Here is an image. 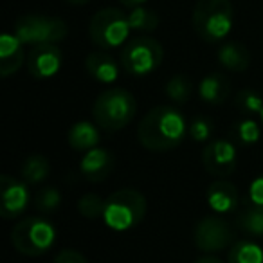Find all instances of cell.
Masks as SVG:
<instances>
[{"mask_svg":"<svg viewBox=\"0 0 263 263\" xmlns=\"http://www.w3.org/2000/svg\"><path fill=\"white\" fill-rule=\"evenodd\" d=\"M190 124L179 108L161 105L152 108L137 126V139L148 152L175 150L186 139Z\"/></svg>","mask_w":263,"mask_h":263,"instance_id":"6da1fadb","label":"cell"},{"mask_svg":"<svg viewBox=\"0 0 263 263\" xmlns=\"http://www.w3.org/2000/svg\"><path fill=\"white\" fill-rule=\"evenodd\" d=\"M137 112V101L126 88H108L101 92L92 106V116L105 132H119L132 123Z\"/></svg>","mask_w":263,"mask_h":263,"instance_id":"7a4b0ae2","label":"cell"},{"mask_svg":"<svg viewBox=\"0 0 263 263\" xmlns=\"http://www.w3.org/2000/svg\"><path fill=\"white\" fill-rule=\"evenodd\" d=\"M193 29L208 44H216L229 36L234 22L231 0H197L193 9Z\"/></svg>","mask_w":263,"mask_h":263,"instance_id":"3957f363","label":"cell"},{"mask_svg":"<svg viewBox=\"0 0 263 263\" xmlns=\"http://www.w3.org/2000/svg\"><path fill=\"white\" fill-rule=\"evenodd\" d=\"M146 208V198L141 191L124 187L106 198L101 218L110 229L123 233V231L134 229L143 222Z\"/></svg>","mask_w":263,"mask_h":263,"instance_id":"277c9868","label":"cell"},{"mask_svg":"<svg viewBox=\"0 0 263 263\" xmlns=\"http://www.w3.org/2000/svg\"><path fill=\"white\" fill-rule=\"evenodd\" d=\"M56 241V227L42 216H27L11 231V243L20 254L36 258L51 251Z\"/></svg>","mask_w":263,"mask_h":263,"instance_id":"5b68a950","label":"cell"},{"mask_svg":"<svg viewBox=\"0 0 263 263\" xmlns=\"http://www.w3.org/2000/svg\"><path fill=\"white\" fill-rule=\"evenodd\" d=\"M164 60L161 42L150 36H139L126 42L121 51V65L130 76L143 78L155 72Z\"/></svg>","mask_w":263,"mask_h":263,"instance_id":"8992f818","label":"cell"},{"mask_svg":"<svg viewBox=\"0 0 263 263\" xmlns=\"http://www.w3.org/2000/svg\"><path fill=\"white\" fill-rule=\"evenodd\" d=\"M130 31L132 27L128 22V15L116 8L99 9L92 16L88 26L90 40L101 49H116L126 45Z\"/></svg>","mask_w":263,"mask_h":263,"instance_id":"52a82bcc","label":"cell"},{"mask_svg":"<svg viewBox=\"0 0 263 263\" xmlns=\"http://www.w3.org/2000/svg\"><path fill=\"white\" fill-rule=\"evenodd\" d=\"M15 34L24 45L58 44L69 34V27L62 18L45 15L20 16L15 24Z\"/></svg>","mask_w":263,"mask_h":263,"instance_id":"ba28073f","label":"cell"},{"mask_svg":"<svg viewBox=\"0 0 263 263\" xmlns=\"http://www.w3.org/2000/svg\"><path fill=\"white\" fill-rule=\"evenodd\" d=\"M193 241L200 251H226L234 241V229L218 216H208L197 222L193 229Z\"/></svg>","mask_w":263,"mask_h":263,"instance_id":"9c48e42d","label":"cell"},{"mask_svg":"<svg viewBox=\"0 0 263 263\" xmlns=\"http://www.w3.org/2000/svg\"><path fill=\"white\" fill-rule=\"evenodd\" d=\"M202 164L205 172L218 179H226L236 170L238 152L231 141L215 139L204 148L202 152Z\"/></svg>","mask_w":263,"mask_h":263,"instance_id":"30bf717a","label":"cell"},{"mask_svg":"<svg viewBox=\"0 0 263 263\" xmlns=\"http://www.w3.org/2000/svg\"><path fill=\"white\" fill-rule=\"evenodd\" d=\"M29 204V184L9 175L0 177V215L2 218H16Z\"/></svg>","mask_w":263,"mask_h":263,"instance_id":"8fae6325","label":"cell"},{"mask_svg":"<svg viewBox=\"0 0 263 263\" xmlns=\"http://www.w3.org/2000/svg\"><path fill=\"white\" fill-rule=\"evenodd\" d=\"M62 63L63 56L56 44L34 45L27 58V70L34 80H51L60 72Z\"/></svg>","mask_w":263,"mask_h":263,"instance_id":"7c38bea8","label":"cell"},{"mask_svg":"<svg viewBox=\"0 0 263 263\" xmlns=\"http://www.w3.org/2000/svg\"><path fill=\"white\" fill-rule=\"evenodd\" d=\"M114 170V155L105 148H92L85 152L80 162V172L88 182H103Z\"/></svg>","mask_w":263,"mask_h":263,"instance_id":"4fadbf2b","label":"cell"},{"mask_svg":"<svg viewBox=\"0 0 263 263\" xmlns=\"http://www.w3.org/2000/svg\"><path fill=\"white\" fill-rule=\"evenodd\" d=\"M205 200L216 215H226V213H233L238 208L240 195H238V187L233 182L218 179L208 187Z\"/></svg>","mask_w":263,"mask_h":263,"instance_id":"5bb4252c","label":"cell"},{"mask_svg":"<svg viewBox=\"0 0 263 263\" xmlns=\"http://www.w3.org/2000/svg\"><path fill=\"white\" fill-rule=\"evenodd\" d=\"M26 52L24 44L16 34L4 33L0 36V76L9 78L11 74L18 72L24 65Z\"/></svg>","mask_w":263,"mask_h":263,"instance_id":"9a60e30c","label":"cell"},{"mask_svg":"<svg viewBox=\"0 0 263 263\" xmlns=\"http://www.w3.org/2000/svg\"><path fill=\"white\" fill-rule=\"evenodd\" d=\"M85 69L98 83H114L119 78V65L110 54L94 51L85 58Z\"/></svg>","mask_w":263,"mask_h":263,"instance_id":"2e32d148","label":"cell"},{"mask_svg":"<svg viewBox=\"0 0 263 263\" xmlns=\"http://www.w3.org/2000/svg\"><path fill=\"white\" fill-rule=\"evenodd\" d=\"M218 63L226 70L231 72H243L251 65V52L240 42H226L220 45L218 52H216Z\"/></svg>","mask_w":263,"mask_h":263,"instance_id":"e0dca14e","label":"cell"},{"mask_svg":"<svg viewBox=\"0 0 263 263\" xmlns=\"http://www.w3.org/2000/svg\"><path fill=\"white\" fill-rule=\"evenodd\" d=\"M231 94V83L223 74L211 72L198 83V96L208 105H222Z\"/></svg>","mask_w":263,"mask_h":263,"instance_id":"ac0fdd59","label":"cell"},{"mask_svg":"<svg viewBox=\"0 0 263 263\" xmlns=\"http://www.w3.org/2000/svg\"><path fill=\"white\" fill-rule=\"evenodd\" d=\"M67 141L72 150L78 152H88L92 148H98L101 136H99V128L88 121H78L72 124L67 134Z\"/></svg>","mask_w":263,"mask_h":263,"instance_id":"d6986e66","label":"cell"},{"mask_svg":"<svg viewBox=\"0 0 263 263\" xmlns=\"http://www.w3.org/2000/svg\"><path fill=\"white\" fill-rule=\"evenodd\" d=\"M227 263H263V249L252 240L234 241L227 252Z\"/></svg>","mask_w":263,"mask_h":263,"instance_id":"ffe728a7","label":"cell"},{"mask_svg":"<svg viewBox=\"0 0 263 263\" xmlns=\"http://www.w3.org/2000/svg\"><path fill=\"white\" fill-rule=\"evenodd\" d=\"M49 172H51V164H49L47 157L44 155H31L24 161L22 164V180L27 182L29 186H36V184L44 182L49 177Z\"/></svg>","mask_w":263,"mask_h":263,"instance_id":"44dd1931","label":"cell"},{"mask_svg":"<svg viewBox=\"0 0 263 263\" xmlns=\"http://www.w3.org/2000/svg\"><path fill=\"white\" fill-rule=\"evenodd\" d=\"M128 15V22H130L132 31H139V33H154L161 24L159 15L154 9H148L144 6H137V8H130Z\"/></svg>","mask_w":263,"mask_h":263,"instance_id":"7402d4cb","label":"cell"},{"mask_svg":"<svg viewBox=\"0 0 263 263\" xmlns=\"http://www.w3.org/2000/svg\"><path fill=\"white\" fill-rule=\"evenodd\" d=\"M236 227L245 234L254 238H263V211L258 208L247 205V209L236 216Z\"/></svg>","mask_w":263,"mask_h":263,"instance_id":"603a6c76","label":"cell"},{"mask_svg":"<svg viewBox=\"0 0 263 263\" xmlns=\"http://www.w3.org/2000/svg\"><path fill=\"white\" fill-rule=\"evenodd\" d=\"M164 92L173 103L184 105L191 98V94H193V81L186 74H177V76H172L168 80Z\"/></svg>","mask_w":263,"mask_h":263,"instance_id":"cb8c5ba5","label":"cell"},{"mask_svg":"<svg viewBox=\"0 0 263 263\" xmlns=\"http://www.w3.org/2000/svg\"><path fill=\"white\" fill-rule=\"evenodd\" d=\"M234 106L245 116H254L261 114L263 110V98L252 88H243L234 96Z\"/></svg>","mask_w":263,"mask_h":263,"instance_id":"d4e9b609","label":"cell"},{"mask_svg":"<svg viewBox=\"0 0 263 263\" xmlns=\"http://www.w3.org/2000/svg\"><path fill=\"white\" fill-rule=\"evenodd\" d=\"M234 139L241 146H254L259 141V126L254 119H241L233 128Z\"/></svg>","mask_w":263,"mask_h":263,"instance_id":"484cf974","label":"cell"},{"mask_svg":"<svg viewBox=\"0 0 263 263\" xmlns=\"http://www.w3.org/2000/svg\"><path fill=\"white\" fill-rule=\"evenodd\" d=\"M78 211L88 220H98L105 211V198L96 193H87L78 200Z\"/></svg>","mask_w":263,"mask_h":263,"instance_id":"4316f807","label":"cell"},{"mask_svg":"<svg viewBox=\"0 0 263 263\" xmlns=\"http://www.w3.org/2000/svg\"><path fill=\"white\" fill-rule=\"evenodd\" d=\"M34 204H36V209L40 213L51 215V213L58 211L60 205H62V193L56 187H44V190L38 191Z\"/></svg>","mask_w":263,"mask_h":263,"instance_id":"83f0119b","label":"cell"},{"mask_svg":"<svg viewBox=\"0 0 263 263\" xmlns=\"http://www.w3.org/2000/svg\"><path fill=\"white\" fill-rule=\"evenodd\" d=\"M213 130H215V124H213V121L205 116L195 117V119L190 123V136H191V139L197 141V143L208 141L209 137L213 136Z\"/></svg>","mask_w":263,"mask_h":263,"instance_id":"f1b7e54d","label":"cell"},{"mask_svg":"<svg viewBox=\"0 0 263 263\" xmlns=\"http://www.w3.org/2000/svg\"><path fill=\"white\" fill-rule=\"evenodd\" d=\"M249 205L263 211V175H258L249 186Z\"/></svg>","mask_w":263,"mask_h":263,"instance_id":"f546056e","label":"cell"},{"mask_svg":"<svg viewBox=\"0 0 263 263\" xmlns=\"http://www.w3.org/2000/svg\"><path fill=\"white\" fill-rule=\"evenodd\" d=\"M54 263H88V261L80 251H74V249H63V251H60L58 254H56Z\"/></svg>","mask_w":263,"mask_h":263,"instance_id":"4dcf8cb0","label":"cell"},{"mask_svg":"<svg viewBox=\"0 0 263 263\" xmlns=\"http://www.w3.org/2000/svg\"><path fill=\"white\" fill-rule=\"evenodd\" d=\"M119 2L130 9V8H137V6H144V2H148V0H119Z\"/></svg>","mask_w":263,"mask_h":263,"instance_id":"1f68e13d","label":"cell"},{"mask_svg":"<svg viewBox=\"0 0 263 263\" xmlns=\"http://www.w3.org/2000/svg\"><path fill=\"white\" fill-rule=\"evenodd\" d=\"M195 263H223V261L218 258H215V256H202V258H198Z\"/></svg>","mask_w":263,"mask_h":263,"instance_id":"d6a6232c","label":"cell"},{"mask_svg":"<svg viewBox=\"0 0 263 263\" xmlns=\"http://www.w3.org/2000/svg\"><path fill=\"white\" fill-rule=\"evenodd\" d=\"M67 2H70V4H76V6H81V4H87V2H90V0H67Z\"/></svg>","mask_w":263,"mask_h":263,"instance_id":"836d02e7","label":"cell"},{"mask_svg":"<svg viewBox=\"0 0 263 263\" xmlns=\"http://www.w3.org/2000/svg\"><path fill=\"white\" fill-rule=\"evenodd\" d=\"M259 116H261V124H263V110H261V114H259Z\"/></svg>","mask_w":263,"mask_h":263,"instance_id":"e575fe53","label":"cell"}]
</instances>
